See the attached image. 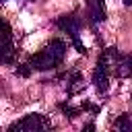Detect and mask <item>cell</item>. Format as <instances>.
I'll return each mask as SVG.
<instances>
[{"instance_id":"obj_1","label":"cell","mask_w":132,"mask_h":132,"mask_svg":"<svg viewBox=\"0 0 132 132\" xmlns=\"http://www.w3.org/2000/svg\"><path fill=\"white\" fill-rule=\"evenodd\" d=\"M64 56H66V43L56 37L43 50H39L37 54L29 58V66L33 70H52L64 62Z\"/></svg>"},{"instance_id":"obj_2","label":"cell","mask_w":132,"mask_h":132,"mask_svg":"<svg viewBox=\"0 0 132 132\" xmlns=\"http://www.w3.org/2000/svg\"><path fill=\"white\" fill-rule=\"evenodd\" d=\"M56 25H58L64 33H68V37L72 39V43H74V47H76V52H78V54H87V47H85V43L80 41L82 21H80V16H78V14H74V12L64 14V16H60V19L56 21Z\"/></svg>"},{"instance_id":"obj_3","label":"cell","mask_w":132,"mask_h":132,"mask_svg":"<svg viewBox=\"0 0 132 132\" xmlns=\"http://www.w3.org/2000/svg\"><path fill=\"white\" fill-rule=\"evenodd\" d=\"M111 58H109V47L101 52L99 60H97V66L93 70V85L99 93H105L107 87H109V78H111Z\"/></svg>"},{"instance_id":"obj_4","label":"cell","mask_w":132,"mask_h":132,"mask_svg":"<svg viewBox=\"0 0 132 132\" xmlns=\"http://www.w3.org/2000/svg\"><path fill=\"white\" fill-rule=\"evenodd\" d=\"M43 130H52V124L41 113H27L19 122L10 124L6 132H43Z\"/></svg>"},{"instance_id":"obj_5","label":"cell","mask_w":132,"mask_h":132,"mask_svg":"<svg viewBox=\"0 0 132 132\" xmlns=\"http://www.w3.org/2000/svg\"><path fill=\"white\" fill-rule=\"evenodd\" d=\"M105 0H87V16L93 25L97 23H103L105 21Z\"/></svg>"},{"instance_id":"obj_6","label":"cell","mask_w":132,"mask_h":132,"mask_svg":"<svg viewBox=\"0 0 132 132\" xmlns=\"http://www.w3.org/2000/svg\"><path fill=\"white\" fill-rule=\"evenodd\" d=\"M2 37H4V41H2V60L6 62V64H10L12 62V52H14V45H12V31H10V25L6 23V21H2Z\"/></svg>"},{"instance_id":"obj_7","label":"cell","mask_w":132,"mask_h":132,"mask_svg":"<svg viewBox=\"0 0 132 132\" xmlns=\"http://www.w3.org/2000/svg\"><path fill=\"white\" fill-rule=\"evenodd\" d=\"M66 85H68V95H76L78 91L85 89V78L78 70H72L70 74H66Z\"/></svg>"},{"instance_id":"obj_8","label":"cell","mask_w":132,"mask_h":132,"mask_svg":"<svg viewBox=\"0 0 132 132\" xmlns=\"http://www.w3.org/2000/svg\"><path fill=\"white\" fill-rule=\"evenodd\" d=\"M58 109H60V111H62L64 116H68L70 120H72V118H76V116H78V113L82 111L80 107H72V105H70L68 101H66V103H64V101H62V103H58Z\"/></svg>"},{"instance_id":"obj_9","label":"cell","mask_w":132,"mask_h":132,"mask_svg":"<svg viewBox=\"0 0 132 132\" xmlns=\"http://www.w3.org/2000/svg\"><path fill=\"white\" fill-rule=\"evenodd\" d=\"M113 128H116V130H132V120H130V116H128V113L120 116V118L113 122Z\"/></svg>"},{"instance_id":"obj_10","label":"cell","mask_w":132,"mask_h":132,"mask_svg":"<svg viewBox=\"0 0 132 132\" xmlns=\"http://www.w3.org/2000/svg\"><path fill=\"white\" fill-rule=\"evenodd\" d=\"M31 70H33V68L29 66V62H27V64H19V66H16V74H21V76H29V72H31Z\"/></svg>"},{"instance_id":"obj_11","label":"cell","mask_w":132,"mask_h":132,"mask_svg":"<svg viewBox=\"0 0 132 132\" xmlns=\"http://www.w3.org/2000/svg\"><path fill=\"white\" fill-rule=\"evenodd\" d=\"M82 130H95V126L93 124H87V126H82Z\"/></svg>"},{"instance_id":"obj_12","label":"cell","mask_w":132,"mask_h":132,"mask_svg":"<svg viewBox=\"0 0 132 132\" xmlns=\"http://www.w3.org/2000/svg\"><path fill=\"white\" fill-rule=\"evenodd\" d=\"M124 2V6H132V0H122Z\"/></svg>"},{"instance_id":"obj_13","label":"cell","mask_w":132,"mask_h":132,"mask_svg":"<svg viewBox=\"0 0 132 132\" xmlns=\"http://www.w3.org/2000/svg\"><path fill=\"white\" fill-rule=\"evenodd\" d=\"M27 2H33V0H27Z\"/></svg>"}]
</instances>
